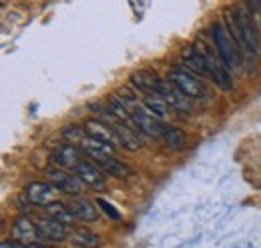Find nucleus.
Returning <instances> with one entry per match:
<instances>
[{"label": "nucleus", "mask_w": 261, "mask_h": 248, "mask_svg": "<svg viewBox=\"0 0 261 248\" xmlns=\"http://www.w3.org/2000/svg\"><path fill=\"white\" fill-rule=\"evenodd\" d=\"M233 14H235V20H237V26L241 32V38L249 50L251 56H257L259 54V34L255 28V22H253V12L249 10V6H235L233 8Z\"/></svg>", "instance_id": "f257e3e1"}, {"label": "nucleus", "mask_w": 261, "mask_h": 248, "mask_svg": "<svg viewBox=\"0 0 261 248\" xmlns=\"http://www.w3.org/2000/svg\"><path fill=\"white\" fill-rule=\"evenodd\" d=\"M211 34H213V40H215V46H217V54L221 56V60L225 62L229 70H235L239 66V48L237 44L233 42L231 34L225 30V26L221 22H213L211 24Z\"/></svg>", "instance_id": "f03ea898"}, {"label": "nucleus", "mask_w": 261, "mask_h": 248, "mask_svg": "<svg viewBox=\"0 0 261 248\" xmlns=\"http://www.w3.org/2000/svg\"><path fill=\"white\" fill-rule=\"evenodd\" d=\"M197 50L201 52V56L205 58V64H207V72H209V78L223 90H231L233 84H231V76H229V68L225 66V62L221 60L219 54L211 52L209 46L205 44H197Z\"/></svg>", "instance_id": "7ed1b4c3"}, {"label": "nucleus", "mask_w": 261, "mask_h": 248, "mask_svg": "<svg viewBox=\"0 0 261 248\" xmlns=\"http://www.w3.org/2000/svg\"><path fill=\"white\" fill-rule=\"evenodd\" d=\"M169 82L187 98H203L205 96V86L203 82H199L195 74H191L185 68H171L167 74Z\"/></svg>", "instance_id": "20e7f679"}, {"label": "nucleus", "mask_w": 261, "mask_h": 248, "mask_svg": "<svg viewBox=\"0 0 261 248\" xmlns=\"http://www.w3.org/2000/svg\"><path fill=\"white\" fill-rule=\"evenodd\" d=\"M46 178H48V182L55 186V188L63 190L66 194H72V196L74 194H81V190H83L81 178L76 174H68L63 168H48L46 170Z\"/></svg>", "instance_id": "39448f33"}, {"label": "nucleus", "mask_w": 261, "mask_h": 248, "mask_svg": "<svg viewBox=\"0 0 261 248\" xmlns=\"http://www.w3.org/2000/svg\"><path fill=\"white\" fill-rule=\"evenodd\" d=\"M130 118H133L135 126H137L139 130H143L145 134H149V136H161L163 124H161V120H157L147 108H141L139 104L133 106V108H130Z\"/></svg>", "instance_id": "423d86ee"}, {"label": "nucleus", "mask_w": 261, "mask_h": 248, "mask_svg": "<svg viewBox=\"0 0 261 248\" xmlns=\"http://www.w3.org/2000/svg\"><path fill=\"white\" fill-rule=\"evenodd\" d=\"M74 174L81 178V182H85L87 186H91L93 190H102V188L107 186L105 174L98 170V166L97 164H93L91 160H83V162L76 166Z\"/></svg>", "instance_id": "0eeeda50"}, {"label": "nucleus", "mask_w": 261, "mask_h": 248, "mask_svg": "<svg viewBox=\"0 0 261 248\" xmlns=\"http://www.w3.org/2000/svg\"><path fill=\"white\" fill-rule=\"evenodd\" d=\"M53 160L59 164V168L63 170H76V166L85 160L83 158V152L79 150V146H72V144H61L55 154H53Z\"/></svg>", "instance_id": "6e6552de"}, {"label": "nucleus", "mask_w": 261, "mask_h": 248, "mask_svg": "<svg viewBox=\"0 0 261 248\" xmlns=\"http://www.w3.org/2000/svg\"><path fill=\"white\" fill-rule=\"evenodd\" d=\"M12 234H14L16 242H22V244H36V242L42 240V236L38 234V228L27 216H20L14 220Z\"/></svg>", "instance_id": "1a4fd4ad"}, {"label": "nucleus", "mask_w": 261, "mask_h": 248, "mask_svg": "<svg viewBox=\"0 0 261 248\" xmlns=\"http://www.w3.org/2000/svg\"><path fill=\"white\" fill-rule=\"evenodd\" d=\"M105 114H107V120L111 122V128H113V132L117 134V138H119V144H123L127 150H137L139 146H141V140H139V136L130 130L127 124L123 122V120H113V114L109 112V110H105Z\"/></svg>", "instance_id": "9d476101"}, {"label": "nucleus", "mask_w": 261, "mask_h": 248, "mask_svg": "<svg viewBox=\"0 0 261 248\" xmlns=\"http://www.w3.org/2000/svg\"><path fill=\"white\" fill-rule=\"evenodd\" d=\"M130 82L133 86L143 92V96H159L157 88H159V76L149 72V70H137L130 74Z\"/></svg>", "instance_id": "9b49d317"}, {"label": "nucleus", "mask_w": 261, "mask_h": 248, "mask_svg": "<svg viewBox=\"0 0 261 248\" xmlns=\"http://www.w3.org/2000/svg\"><path fill=\"white\" fill-rule=\"evenodd\" d=\"M38 228V234L42 236V240H53V242H59V240H65L68 236V226H65L63 222L59 220H53V218H44V220H38L36 224Z\"/></svg>", "instance_id": "f8f14e48"}, {"label": "nucleus", "mask_w": 261, "mask_h": 248, "mask_svg": "<svg viewBox=\"0 0 261 248\" xmlns=\"http://www.w3.org/2000/svg\"><path fill=\"white\" fill-rule=\"evenodd\" d=\"M24 196L33 204H46L48 206L53 202V196H55V186L50 182H33V184L27 186Z\"/></svg>", "instance_id": "ddd939ff"}, {"label": "nucleus", "mask_w": 261, "mask_h": 248, "mask_svg": "<svg viewBox=\"0 0 261 248\" xmlns=\"http://www.w3.org/2000/svg\"><path fill=\"white\" fill-rule=\"evenodd\" d=\"M159 96L167 102V106H173L177 110H189V102H187V96L179 92L171 82H165L159 78V88H157Z\"/></svg>", "instance_id": "4468645a"}, {"label": "nucleus", "mask_w": 261, "mask_h": 248, "mask_svg": "<svg viewBox=\"0 0 261 248\" xmlns=\"http://www.w3.org/2000/svg\"><path fill=\"white\" fill-rule=\"evenodd\" d=\"M85 130H87L89 136L97 138V140L109 144V146H117V144H119V138H117V134L113 132V128L107 126V124L98 122V120H87V122H85Z\"/></svg>", "instance_id": "2eb2a0df"}, {"label": "nucleus", "mask_w": 261, "mask_h": 248, "mask_svg": "<svg viewBox=\"0 0 261 248\" xmlns=\"http://www.w3.org/2000/svg\"><path fill=\"white\" fill-rule=\"evenodd\" d=\"M95 164H97L98 168H102L107 174L115 176V178H127V176H130V168L123 160H119L115 154H109L105 156V158H100V160H95Z\"/></svg>", "instance_id": "dca6fc26"}, {"label": "nucleus", "mask_w": 261, "mask_h": 248, "mask_svg": "<svg viewBox=\"0 0 261 248\" xmlns=\"http://www.w3.org/2000/svg\"><path fill=\"white\" fill-rule=\"evenodd\" d=\"M70 240H72L74 246H81V248H100L102 246L100 236L95 234V232H91V230H87V228H76V230H72Z\"/></svg>", "instance_id": "f3484780"}, {"label": "nucleus", "mask_w": 261, "mask_h": 248, "mask_svg": "<svg viewBox=\"0 0 261 248\" xmlns=\"http://www.w3.org/2000/svg\"><path fill=\"white\" fill-rule=\"evenodd\" d=\"M70 210H72L74 218H81V220H85V222H95L98 218L97 208H95V204H93L91 200L76 198V200L70 202Z\"/></svg>", "instance_id": "a211bd4d"}, {"label": "nucleus", "mask_w": 261, "mask_h": 248, "mask_svg": "<svg viewBox=\"0 0 261 248\" xmlns=\"http://www.w3.org/2000/svg\"><path fill=\"white\" fill-rule=\"evenodd\" d=\"M46 212H48V218L59 220V222H63L65 226H70L72 220H74V214H72L70 206H66L63 202H59V200H53V202L46 206Z\"/></svg>", "instance_id": "6ab92c4d"}, {"label": "nucleus", "mask_w": 261, "mask_h": 248, "mask_svg": "<svg viewBox=\"0 0 261 248\" xmlns=\"http://www.w3.org/2000/svg\"><path fill=\"white\" fill-rule=\"evenodd\" d=\"M161 138L165 140L167 146L175 148V150H181L185 146V136L183 132L177 128V126H169V124H163L161 128Z\"/></svg>", "instance_id": "aec40b11"}, {"label": "nucleus", "mask_w": 261, "mask_h": 248, "mask_svg": "<svg viewBox=\"0 0 261 248\" xmlns=\"http://www.w3.org/2000/svg\"><path fill=\"white\" fill-rule=\"evenodd\" d=\"M143 104H145V108H147L157 120H163L165 116H167V102H165L161 96H145Z\"/></svg>", "instance_id": "412c9836"}, {"label": "nucleus", "mask_w": 261, "mask_h": 248, "mask_svg": "<svg viewBox=\"0 0 261 248\" xmlns=\"http://www.w3.org/2000/svg\"><path fill=\"white\" fill-rule=\"evenodd\" d=\"M107 108H109V112H111L117 120H123V122L133 120L130 114L127 112V106H125V104L121 102V98H117V96H109V98H107Z\"/></svg>", "instance_id": "4be33fe9"}, {"label": "nucleus", "mask_w": 261, "mask_h": 248, "mask_svg": "<svg viewBox=\"0 0 261 248\" xmlns=\"http://www.w3.org/2000/svg\"><path fill=\"white\" fill-rule=\"evenodd\" d=\"M97 204H98V206H100V208H102V210H105V214H107V216H111V218H113V220H119V218H121V214L117 212V208H115L113 204H109L107 200H102V198H98V200H97Z\"/></svg>", "instance_id": "5701e85b"}, {"label": "nucleus", "mask_w": 261, "mask_h": 248, "mask_svg": "<svg viewBox=\"0 0 261 248\" xmlns=\"http://www.w3.org/2000/svg\"><path fill=\"white\" fill-rule=\"evenodd\" d=\"M16 248H53V246H46V244H40V242H36V244H22V242H16Z\"/></svg>", "instance_id": "b1692460"}]
</instances>
